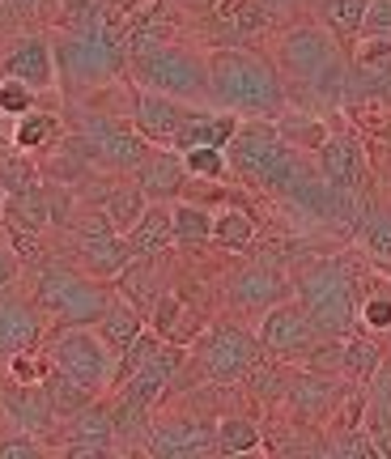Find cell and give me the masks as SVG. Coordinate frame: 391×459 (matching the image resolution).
Here are the masks:
<instances>
[{
	"label": "cell",
	"mask_w": 391,
	"mask_h": 459,
	"mask_svg": "<svg viewBox=\"0 0 391 459\" xmlns=\"http://www.w3.org/2000/svg\"><path fill=\"white\" fill-rule=\"evenodd\" d=\"M51 51H56V85L65 99H90L107 85L128 77V51L124 34L107 17V4L94 22H85L77 30L56 26L51 30Z\"/></svg>",
	"instance_id": "6da1fadb"
},
{
	"label": "cell",
	"mask_w": 391,
	"mask_h": 459,
	"mask_svg": "<svg viewBox=\"0 0 391 459\" xmlns=\"http://www.w3.org/2000/svg\"><path fill=\"white\" fill-rule=\"evenodd\" d=\"M209 107L247 115V119H277L290 107V85L281 68L251 48H213L209 51Z\"/></svg>",
	"instance_id": "7a4b0ae2"
},
{
	"label": "cell",
	"mask_w": 391,
	"mask_h": 459,
	"mask_svg": "<svg viewBox=\"0 0 391 459\" xmlns=\"http://www.w3.org/2000/svg\"><path fill=\"white\" fill-rule=\"evenodd\" d=\"M226 158H230V175L234 179H243L247 187L281 196V200H290L315 175V166L302 158V149H293L277 132L273 119L239 124V132L230 136V145H226Z\"/></svg>",
	"instance_id": "3957f363"
},
{
	"label": "cell",
	"mask_w": 391,
	"mask_h": 459,
	"mask_svg": "<svg viewBox=\"0 0 391 459\" xmlns=\"http://www.w3.org/2000/svg\"><path fill=\"white\" fill-rule=\"evenodd\" d=\"M277 68L293 85H307L315 102H344L349 94V60L341 39L319 22H298L277 39Z\"/></svg>",
	"instance_id": "277c9868"
},
{
	"label": "cell",
	"mask_w": 391,
	"mask_h": 459,
	"mask_svg": "<svg viewBox=\"0 0 391 459\" xmlns=\"http://www.w3.org/2000/svg\"><path fill=\"white\" fill-rule=\"evenodd\" d=\"M293 298L307 307L310 324L319 336H349L358 328V298H361V277L358 268L341 255L307 264L293 277Z\"/></svg>",
	"instance_id": "5b68a950"
},
{
	"label": "cell",
	"mask_w": 391,
	"mask_h": 459,
	"mask_svg": "<svg viewBox=\"0 0 391 459\" xmlns=\"http://www.w3.org/2000/svg\"><path fill=\"white\" fill-rule=\"evenodd\" d=\"M128 82L141 90H158L166 99L209 107V56L170 39L162 48L128 56Z\"/></svg>",
	"instance_id": "8992f818"
},
{
	"label": "cell",
	"mask_w": 391,
	"mask_h": 459,
	"mask_svg": "<svg viewBox=\"0 0 391 459\" xmlns=\"http://www.w3.org/2000/svg\"><path fill=\"white\" fill-rule=\"evenodd\" d=\"M115 290H107V281L90 277L82 268H43L34 281V307L51 319L56 328L65 324H98L102 307L111 302Z\"/></svg>",
	"instance_id": "52a82bcc"
},
{
	"label": "cell",
	"mask_w": 391,
	"mask_h": 459,
	"mask_svg": "<svg viewBox=\"0 0 391 459\" xmlns=\"http://www.w3.org/2000/svg\"><path fill=\"white\" fill-rule=\"evenodd\" d=\"M51 366H60L65 375H73L77 383H85L90 392H111L115 383V349L98 336L94 324H65V328H51L48 341Z\"/></svg>",
	"instance_id": "ba28073f"
},
{
	"label": "cell",
	"mask_w": 391,
	"mask_h": 459,
	"mask_svg": "<svg viewBox=\"0 0 391 459\" xmlns=\"http://www.w3.org/2000/svg\"><path fill=\"white\" fill-rule=\"evenodd\" d=\"M187 349H192V361L200 366V375L213 378V383H239L264 358L260 336H251L243 324H213Z\"/></svg>",
	"instance_id": "9c48e42d"
},
{
	"label": "cell",
	"mask_w": 391,
	"mask_h": 459,
	"mask_svg": "<svg viewBox=\"0 0 391 459\" xmlns=\"http://www.w3.org/2000/svg\"><path fill=\"white\" fill-rule=\"evenodd\" d=\"M82 141L85 158L98 166V170H111V175H132L141 158L149 153V141L132 128V119H119V115H102V111H85L82 128L73 132Z\"/></svg>",
	"instance_id": "30bf717a"
},
{
	"label": "cell",
	"mask_w": 391,
	"mask_h": 459,
	"mask_svg": "<svg viewBox=\"0 0 391 459\" xmlns=\"http://www.w3.org/2000/svg\"><path fill=\"white\" fill-rule=\"evenodd\" d=\"M73 247H77L82 273H90V277H98V281H115L132 260L128 238L98 213V209H90V213H82L73 221Z\"/></svg>",
	"instance_id": "8fae6325"
},
{
	"label": "cell",
	"mask_w": 391,
	"mask_h": 459,
	"mask_svg": "<svg viewBox=\"0 0 391 459\" xmlns=\"http://www.w3.org/2000/svg\"><path fill=\"white\" fill-rule=\"evenodd\" d=\"M256 336H260L264 353H273V358H307L310 349H315V341H319L307 307L293 294L281 298L277 307H268L260 315V332Z\"/></svg>",
	"instance_id": "7c38bea8"
},
{
	"label": "cell",
	"mask_w": 391,
	"mask_h": 459,
	"mask_svg": "<svg viewBox=\"0 0 391 459\" xmlns=\"http://www.w3.org/2000/svg\"><path fill=\"white\" fill-rule=\"evenodd\" d=\"M293 294V281L281 273V268H273V264H247V268H239L234 277H230L226 285V302L234 315H256L260 319L268 307H277L281 298Z\"/></svg>",
	"instance_id": "4fadbf2b"
},
{
	"label": "cell",
	"mask_w": 391,
	"mask_h": 459,
	"mask_svg": "<svg viewBox=\"0 0 391 459\" xmlns=\"http://www.w3.org/2000/svg\"><path fill=\"white\" fill-rule=\"evenodd\" d=\"M0 77H17L30 90L48 94L56 90V51L48 30H22L0 56Z\"/></svg>",
	"instance_id": "5bb4252c"
},
{
	"label": "cell",
	"mask_w": 391,
	"mask_h": 459,
	"mask_svg": "<svg viewBox=\"0 0 391 459\" xmlns=\"http://www.w3.org/2000/svg\"><path fill=\"white\" fill-rule=\"evenodd\" d=\"M187 115H192V102L166 99L158 90H141V85L128 90V119L149 145H170Z\"/></svg>",
	"instance_id": "9a60e30c"
},
{
	"label": "cell",
	"mask_w": 391,
	"mask_h": 459,
	"mask_svg": "<svg viewBox=\"0 0 391 459\" xmlns=\"http://www.w3.org/2000/svg\"><path fill=\"white\" fill-rule=\"evenodd\" d=\"M315 170L324 175L336 192L344 196H361L366 192V149L353 132H332L324 145L315 149Z\"/></svg>",
	"instance_id": "2e32d148"
},
{
	"label": "cell",
	"mask_w": 391,
	"mask_h": 459,
	"mask_svg": "<svg viewBox=\"0 0 391 459\" xmlns=\"http://www.w3.org/2000/svg\"><path fill=\"white\" fill-rule=\"evenodd\" d=\"M60 451L65 455H107L115 451V409L111 400H90L82 412L60 421Z\"/></svg>",
	"instance_id": "e0dca14e"
},
{
	"label": "cell",
	"mask_w": 391,
	"mask_h": 459,
	"mask_svg": "<svg viewBox=\"0 0 391 459\" xmlns=\"http://www.w3.org/2000/svg\"><path fill=\"white\" fill-rule=\"evenodd\" d=\"M268 17H273L268 0H217L209 9L213 48H247L268 30Z\"/></svg>",
	"instance_id": "ac0fdd59"
},
{
	"label": "cell",
	"mask_w": 391,
	"mask_h": 459,
	"mask_svg": "<svg viewBox=\"0 0 391 459\" xmlns=\"http://www.w3.org/2000/svg\"><path fill=\"white\" fill-rule=\"evenodd\" d=\"M145 451L158 459H187V455L217 451V443H213L209 421H196V417H153L145 434Z\"/></svg>",
	"instance_id": "d6986e66"
},
{
	"label": "cell",
	"mask_w": 391,
	"mask_h": 459,
	"mask_svg": "<svg viewBox=\"0 0 391 459\" xmlns=\"http://www.w3.org/2000/svg\"><path fill=\"white\" fill-rule=\"evenodd\" d=\"M0 412H4L17 429L34 434V438H51V434L60 429V417L51 409V395L43 383H9V378H4Z\"/></svg>",
	"instance_id": "ffe728a7"
},
{
	"label": "cell",
	"mask_w": 391,
	"mask_h": 459,
	"mask_svg": "<svg viewBox=\"0 0 391 459\" xmlns=\"http://www.w3.org/2000/svg\"><path fill=\"white\" fill-rule=\"evenodd\" d=\"M136 187L145 192L149 200H179L183 187H187V166H183V153L170 145H149V153L141 158V166L132 170Z\"/></svg>",
	"instance_id": "44dd1931"
},
{
	"label": "cell",
	"mask_w": 391,
	"mask_h": 459,
	"mask_svg": "<svg viewBox=\"0 0 391 459\" xmlns=\"http://www.w3.org/2000/svg\"><path fill=\"white\" fill-rule=\"evenodd\" d=\"M285 400L293 404V412H298L302 421H324V417L336 412L344 392L327 370H307V375H298L293 383H285Z\"/></svg>",
	"instance_id": "7402d4cb"
},
{
	"label": "cell",
	"mask_w": 391,
	"mask_h": 459,
	"mask_svg": "<svg viewBox=\"0 0 391 459\" xmlns=\"http://www.w3.org/2000/svg\"><path fill=\"white\" fill-rule=\"evenodd\" d=\"M239 124H243V115H234V111H222V107H192V115L183 119V128L175 132L170 149H179V153H187V149H196V145L226 149L230 136L239 132Z\"/></svg>",
	"instance_id": "603a6c76"
},
{
	"label": "cell",
	"mask_w": 391,
	"mask_h": 459,
	"mask_svg": "<svg viewBox=\"0 0 391 459\" xmlns=\"http://www.w3.org/2000/svg\"><path fill=\"white\" fill-rule=\"evenodd\" d=\"M149 328L170 344H192L204 332V315L196 311L179 290H162L158 302H153V311H149Z\"/></svg>",
	"instance_id": "cb8c5ba5"
},
{
	"label": "cell",
	"mask_w": 391,
	"mask_h": 459,
	"mask_svg": "<svg viewBox=\"0 0 391 459\" xmlns=\"http://www.w3.org/2000/svg\"><path fill=\"white\" fill-rule=\"evenodd\" d=\"M34 344H43V311L0 294V358H9L17 349H34Z\"/></svg>",
	"instance_id": "d4e9b609"
},
{
	"label": "cell",
	"mask_w": 391,
	"mask_h": 459,
	"mask_svg": "<svg viewBox=\"0 0 391 459\" xmlns=\"http://www.w3.org/2000/svg\"><path fill=\"white\" fill-rule=\"evenodd\" d=\"M162 273H158V260L153 255H132L128 268L115 277V294L124 298V302H132L136 311L149 319V311H153V302H158V294H162Z\"/></svg>",
	"instance_id": "484cf974"
},
{
	"label": "cell",
	"mask_w": 391,
	"mask_h": 459,
	"mask_svg": "<svg viewBox=\"0 0 391 459\" xmlns=\"http://www.w3.org/2000/svg\"><path fill=\"white\" fill-rule=\"evenodd\" d=\"M0 221H4V230H22V234H43V230L51 226L48 183L39 179L34 187H26V192H13V196H4Z\"/></svg>",
	"instance_id": "4316f807"
},
{
	"label": "cell",
	"mask_w": 391,
	"mask_h": 459,
	"mask_svg": "<svg viewBox=\"0 0 391 459\" xmlns=\"http://www.w3.org/2000/svg\"><path fill=\"white\" fill-rule=\"evenodd\" d=\"M132 247V255H153L162 260L166 251L175 247V230H170V204L166 200H149V209L141 213V221L124 234Z\"/></svg>",
	"instance_id": "83f0119b"
},
{
	"label": "cell",
	"mask_w": 391,
	"mask_h": 459,
	"mask_svg": "<svg viewBox=\"0 0 391 459\" xmlns=\"http://www.w3.org/2000/svg\"><path fill=\"white\" fill-rule=\"evenodd\" d=\"M9 141H13V149H22V153H48V149H56L65 141V119H60V111L34 107V111L13 119Z\"/></svg>",
	"instance_id": "f1b7e54d"
},
{
	"label": "cell",
	"mask_w": 391,
	"mask_h": 459,
	"mask_svg": "<svg viewBox=\"0 0 391 459\" xmlns=\"http://www.w3.org/2000/svg\"><path fill=\"white\" fill-rule=\"evenodd\" d=\"M383 361H387V353H383L375 332L353 328L349 336H341V375L349 383H370Z\"/></svg>",
	"instance_id": "f546056e"
},
{
	"label": "cell",
	"mask_w": 391,
	"mask_h": 459,
	"mask_svg": "<svg viewBox=\"0 0 391 459\" xmlns=\"http://www.w3.org/2000/svg\"><path fill=\"white\" fill-rule=\"evenodd\" d=\"M94 328H98V336H102V341L115 349V358H119V353H124V349H128V344L149 328V319L136 311L132 302H124L119 294H111V302L102 307V315H98Z\"/></svg>",
	"instance_id": "4dcf8cb0"
},
{
	"label": "cell",
	"mask_w": 391,
	"mask_h": 459,
	"mask_svg": "<svg viewBox=\"0 0 391 459\" xmlns=\"http://www.w3.org/2000/svg\"><path fill=\"white\" fill-rule=\"evenodd\" d=\"M94 209H98L102 217H107V221H111V226L119 230V234H128V230L136 226V221H141V213L149 209V196L141 192V187H136V179H128V183H111V187H107V192H102V196L94 200Z\"/></svg>",
	"instance_id": "1f68e13d"
},
{
	"label": "cell",
	"mask_w": 391,
	"mask_h": 459,
	"mask_svg": "<svg viewBox=\"0 0 391 459\" xmlns=\"http://www.w3.org/2000/svg\"><path fill=\"white\" fill-rule=\"evenodd\" d=\"M170 230H175V247H209L213 243V209L196 204V200H170Z\"/></svg>",
	"instance_id": "d6a6232c"
},
{
	"label": "cell",
	"mask_w": 391,
	"mask_h": 459,
	"mask_svg": "<svg viewBox=\"0 0 391 459\" xmlns=\"http://www.w3.org/2000/svg\"><path fill=\"white\" fill-rule=\"evenodd\" d=\"M256 243V217L243 204H226L213 213V247L222 251H247Z\"/></svg>",
	"instance_id": "836d02e7"
},
{
	"label": "cell",
	"mask_w": 391,
	"mask_h": 459,
	"mask_svg": "<svg viewBox=\"0 0 391 459\" xmlns=\"http://www.w3.org/2000/svg\"><path fill=\"white\" fill-rule=\"evenodd\" d=\"M213 443H217L222 455H251V451L264 446V438H260V426H256L251 417L230 412V417H222V421L213 426Z\"/></svg>",
	"instance_id": "e575fe53"
},
{
	"label": "cell",
	"mask_w": 391,
	"mask_h": 459,
	"mask_svg": "<svg viewBox=\"0 0 391 459\" xmlns=\"http://www.w3.org/2000/svg\"><path fill=\"white\" fill-rule=\"evenodd\" d=\"M43 387H48L51 409H56V417H60V421H65V417H73V412H82L85 404H90V400L98 395V392H90L85 383H77L73 375H65L60 366H51V370H48Z\"/></svg>",
	"instance_id": "d590c367"
},
{
	"label": "cell",
	"mask_w": 391,
	"mask_h": 459,
	"mask_svg": "<svg viewBox=\"0 0 391 459\" xmlns=\"http://www.w3.org/2000/svg\"><path fill=\"white\" fill-rule=\"evenodd\" d=\"M273 124H277L281 136H285L293 149H302V153H315V149H319L327 136H332V128H327L319 115H293L290 107H285V111L273 119Z\"/></svg>",
	"instance_id": "8d00e7d4"
},
{
	"label": "cell",
	"mask_w": 391,
	"mask_h": 459,
	"mask_svg": "<svg viewBox=\"0 0 391 459\" xmlns=\"http://www.w3.org/2000/svg\"><path fill=\"white\" fill-rule=\"evenodd\" d=\"M358 328L375 332H391V285L383 281H370V285H361V298H358Z\"/></svg>",
	"instance_id": "74e56055"
},
{
	"label": "cell",
	"mask_w": 391,
	"mask_h": 459,
	"mask_svg": "<svg viewBox=\"0 0 391 459\" xmlns=\"http://www.w3.org/2000/svg\"><path fill=\"white\" fill-rule=\"evenodd\" d=\"M366 9H370V0H327V9H324L327 22H324V26L336 34L341 43H349V48H353V43L361 39Z\"/></svg>",
	"instance_id": "f35d334b"
},
{
	"label": "cell",
	"mask_w": 391,
	"mask_h": 459,
	"mask_svg": "<svg viewBox=\"0 0 391 459\" xmlns=\"http://www.w3.org/2000/svg\"><path fill=\"white\" fill-rule=\"evenodd\" d=\"M361 247L383 268H391V209H370L361 217Z\"/></svg>",
	"instance_id": "ab89813d"
},
{
	"label": "cell",
	"mask_w": 391,
	"mask_h": 459,
	"mask_svg": "<svg viewBox=\"0 0 391 459\" xmlns=\"http://www.w3.org/2000/svg\"><path fill=\"white\" fill-rule=\"evenodd\" d=\"M183 166H187V179H209V183L234 179V175H230L226 149H217V145H196V149H187V153H183Z\"/></svg>",
	"instance_id": "60d3db41"
},
{
	"label": "cell",
	"mask_w": 391,
	"mask_h": 459,
	"mask_svg": "<svg viewBox=\"0 0 391 459\" xmlns=\"http://www.w3.org/2000/svg\"><path fill=\"white\" fill-rule=\"evenodd\" d=\"M39 179H43V175H39L34 158H26L22 149L0 158V183H4V196H13V192H26V187H34Z\"/></svg>",
	"instance_id": "b9f144b4"
},
{
	"label": "cell",
	"mask_w": 391,
	"mask_h": 459,
	"mask_svg": "<svg viewBox=\"0 0 391 459\" xmlns=\"http://www.w3.org/2000/svg\"><path fill=\"white\" fill-rule=\"evenodd\" d=\"M39 107V90H30L26 82H17V77H0V111L17 119V115H26Z\"/></svg>",
	"instance_id": "7bdbcfd3"
},
{
	"label": "cell",
	"mask_w": 391,
	"mask_h": 459,
	"mask_svg": "<svg viewBox=\"0 0 391 459\" xmlns=\"http://www.w3.org/2000/svg\"><path fill=\"white\" fill-rule=\"evenodd\" d=\"M43 438H34V434H26V429H17L13 434H0V459H39L43 455Z\"/></svg>",
	"instance_id": "ee69618b"
},
{
	"label": "cell",
	"mask_w": 391,
	"mask_h": 459,
	"mask_svg": "<svg viewBox=\"0 0 391 459\" xmlns=\"http://www.w3.org/2000/svg\"><path fill=\"white\" fill-rule=\"evenodd\" d=\"M102 13V0H60V9H56V26H65V30H77L85 22H94Z\"/></svg>",
	"instance_id": "f6af8a7d"
},
{
	"label": "cell",
	"mask_w": 391,
	"mask_h": 459,
	"mask_svg": "<svg viewBox=\"0 0 391 459\" xmlns=\"http://www.w3.org/2000/svg\"><path fill=\"white\" fill-rule=\"evenodd\" d=\"M361 429L370 434V443H375L378 455L391 459V417L383 409H375V404H366V421H361Z\"/></svg>",
	"instance_id": "bcb514c9"
},
{
	"label": "cell",
	"mask_w": 391,
	"mask_h": 459,
	"mask_svg": "<svg viewBox=\"0 0 391 459\" xmlns=\"http://www.w3.org/2000/svg\"><path fill=\"white\" fill-rule=\"evenodd\" d=\"M22 277V255L13 251V243H0V294H9Z\"/></svg>",
	"instance_id": "7dc6e473"
},
{
	"label": "cell",
	"mask_w": 391,
	"mask_h": 459,
	"mask_svg": "<svg viewBox=\"0 0 391 459\" xmlns=\"http://www.w3.org/2000/svg\"><path fill=\"white\" fill-rule=\"evenodd\" d=\"M0 4L17 17H51V22H56V9H60V0H0Z\"/></svg>",
	"instance_id": "c3c4849f"
},
{
	"label": "cell",
	"mask_w": 391,
	"mask_h": 459,
	"mask_svg": "<svg viewBox=\"0 0 391 459\" xmlns=\"http://www.w3.org/2000/svg\"><path fill=\"white\" fill-rule=\"evenodd\" d=\"M361 34H391V0H370Z\"/></svg>",
	"instance_id": "681fc988"
},
{
	"label": "cell",
	"mask_w": 391,
	"mask_h": 459,
	"mask_svg": "<svg viewBox=\"0 0 391 459\" xmlns=\"http://www.w3.org/2000/svg\"><path fill=\"white\" fill-rule=\"evenodd\" d=\"M9 124H13V119H9V115L0 111V141H4V136H9V132H13V128H9Z\"/></svg>",
	"instance_id": "f907efd6"
},
{
	"label": "cell",
	"mask_w": 391,
	"mask_h": 459,
	"mask_svg": "<svg viewBox=\"0 0 391 459\" xmlns=\"http://www.w3.org/2000/svg\"><path fill=\"white\" fill-rule=\"evenodd\" d=\"M268 4H273V9H277V4H293V0H268Z\"/></svg>",
	"instance_id": "816d5d0a"
},
{
	"label": "cell",
	"mask_w": 391,
	"mask_h": 459,
	"mask_svg": "<svg viewBox=\"0 0 391 459\" xmlns=\"http://www.w3.org/2000/svg\"><path fill=\"white\" fill-rule=\"evenodd\" d=\"M0 209H4V183H0Z\"/></svg>",
	"instance_id": "f5cc1de1"
},
{
	"label": "cell",
	"mask_w": 391,
	"mask_h": 459,
	"mask_svg": "<svg viewBox=\"0 0 391 459\" xmlns=\"http://www.w3.org/2000/svg\"><path fill=\"white\" fill-rule=\"evenodd\" d=\"M387 273H391V268H387Z\"/></svg>",
	"instance_id": "db71d44e"
}]
</instances>
